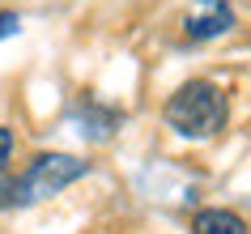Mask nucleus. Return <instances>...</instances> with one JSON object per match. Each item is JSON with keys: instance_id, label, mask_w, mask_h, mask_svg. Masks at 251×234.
I'll list each match as a JSON object with an SVG mask.
<instances>
[{"instance_id": "nucleus-1", "label": "nucleus", "mask_w": 251, "mask_h": 234, "mask_svg": "<svg viewBox=\"0 0 251 234\" xmlns=\"http://www.w3.org/2000/svg\"><path fill=\"white\" fill-rule=\"evenodd\" d=\"M90 170V162H81L73 154H39L17 179L0 183V208L9 205H39L47 196H60L68 183H77Z\"/></svg>"}, {"instance_id": "nucleus-2", "label": "nucleus", "mask_w": 251, "mask_h": 234, "mask_svg": "<svg viewBox=\"0 0 251 234\" xmlns=\"http://www.w3.org/2000/svg\"><path fill=\"white\" fill-rule=\"evenodd\" d=\"M166 124L192 141L217 136L226 128V94L213 81H187L166 98Z\"/></svg>"}, {"instance_id": "nucleus-3", "label": "nucleus", "mask_w": 251, "mask_h": 234, "mask_svg": "<svg viewBox=\"0 0 251 234\" xmlns=\"http://www.w3.org/2000/svg\"><path fill=\"white\" fill-rule=\"evenodd\" d=\"M234 30V9H230V0H192L183 13V34L187 39H222Z\"/></svg>"}, {"instance_id": "nucleus-4", "label": "nucleus", "mask_w": 251, "mask_h": 234, "mask_svg": "<svg viewBox=\"0 0 251 234\" xmlns=\"http://www.w3.org/2000/svg\"><path fill=\"white\" fill-rule=\"evenodd\" d=\"M192 234H247V221L234 208H200L192 217Z\"/></svg>"}, {"instance_id": "nucleus-5", "label": "nucleus", "mask_w": 251, "mask_h": 234, "mask_svg": "<svg viewBox=\"0 0 251 234\" xmlns=\"http://www.w3.org/2000/svg\"><path fill=\"white\" fill-rule=\"evenodd\" d=\"M17 30H22V17H17V13H9V9H4V13H0V39H13Z\"/></svg>"}, {"instance_id": "nucleus-6", "label": "nucleus", "mask_w": 251, "mask_h": 234, "mask_svg": "<svg viewBox=\"0 0 251 234\" xmlns=\"http://www.w3.org/2000/svg\"><path fill=\"white\" fill-rule=\"evenodd\" d=\"M9 157H13V128H0V170L9 166Z\"/></svg>"}]
</instances>
